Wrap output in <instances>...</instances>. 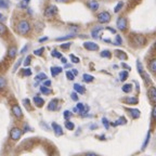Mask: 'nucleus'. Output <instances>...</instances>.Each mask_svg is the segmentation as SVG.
<instances>
[{"mask_svg":"<svg viewBox=\"0 0 156 156\" xmlns=\"http://www.w3.org/2000/svg\"><path fill=\"white\" fill-rule=\"evenodd\" d=\"M62 67H58V66H53V67H51V74L52 76H56L58 75L60 73H62Z\"/></svg>","mask_w":156,"mask_h":156,"instance_id":"obj_21","label":"nucleus"},{"mask_svg":"<svg viewBox=\"0 0 156 156\" xmlns=\"http://www.w3.org/2000/svg\"><path fill=\"white\" fill-rule=\"evenodd\" d=\"M21 63H22V58H20L19 61L16 62V64L14 65V68H13V72H15L17 69V67H19L20 65H21Z\"/></svg>","mask_w":156,"mask_h":156,"instance_id":"obj_46","label":"nucleus"},{"mask_svg":"<svg viewBox=\"0 0 156 156\" xmlns=\"http://www.w3.org/2000/svg\"><path fill=\"white\" fill-rule=\"evenodd\" d=\"M16 29L21 35H26V34H28L29 30H30V24H29L27 21H25V20L20 21L19 24H17Z\"/></svg>","mask_w":156,"mask_h":156,"instance_id":"obj_1","label":"nucleus"},{"mask_svg":"<svg viewBox=\"0 0 156 156\" xmlns=\"http://www.w3.org/2000/svg\"><path fill=\"white\" fill-rule=\"evenodd\" d=\"M56 13H58V8L53 5H50L44 9V14L46 17H53L54 15H56Z\"/></svg>","mask_w":156,"mask_h":156,"instance_id":"obj_3","label":"nucleus"},{"mask_svg":"<svg viewBox=\"0 0 156 156\" xmlns=\"http://www.w3.org/2000/svg\"><path fill=\"white\" fill-rule=\"evenodd\" d=\"M23 131L20 128H17V127H14V128H12L11 129V131H10V138L12 140H14V141H16V140H19L20 138H21V136H22Z\"/></svg>","mask_w":156,"mask_h":156,"instance_id":"obj_6","label":"nucleus"},{"mask_svg":"<svg viewBox=\"0 0 156 156\" xmlns=\"http://www.w3.org/2000/svg\"><path fill=\"white\" fill-rule=\"evenodd\" d=\"M61 61H62V63L66 64V58H61Z\"/></svg>","mask_w":156,"mask_h":156,"instance_id":"obj_59","label":"nucleus"},{"mask_svg":"<svg viewBox=\"0 0 156 156\" xmlns=\"http://www.w3.org/2000/svg\"><path fill=\"white\" fill-rule=\"evenodd\" d=\"M23 75L24 76H30L32 75V71H30L29 68H25V69H23Z\"/></svg>","mask_w":156,"mask_h":156,"instance_id":"obj_42","label":"nucleus"},{"mask_svg":"<svg viewBox=\"0 0 156 156\" xmlns=\"http://www.w3.org/2000/svg\"><path fill=\"white\" fill-rule=\"evenodd\" d=\"M86 156H98L97 154H94V153H87L86 154Z\"/></svg>","mask_w":156,"mask_h":156,"instance_id":"obj_57","label":"nucleus"},{"mask_svg":"<svg viewBox=\"0 0 156 156\" xmlns=\"http://www.w3.org/2000/svg\"><path fill=\"white\" fill-rule=\"evenodd\" d=\"M34 103H35V105H36V106L41 107V106H44V99H41L40 97H35L34 98Z\"/></svg>","mask_w":156,"mask_h":156,"instance_id":"obj_19","label":"nucleus"},{"mask_svg":"<svg viewBox=\"0 0 156 156\" xmlns=\"http://www.w3.org/2000/svg\"><path fill=\"white\" fill-rule=\"evenodd\" d=\"M130 1H132V2H136V1H140V0H130Z\"/></svg>","mask_w":156,"mask_h":156,"instance_id":"obj_61","label":"nucleus"},{"mask_svg":"<svg viewBox=\"0 0 156 156\" xmlns=\"http://www.w3.org/2000/svg\"><path fill=\"white\" fill-rule=\"evenodd\" d=\"M36 81H40V80H46L47 79V75L44 73H40V74H38V75L36 76Z\"/></svg>","mask_w":156,"mask_h":156,"instance_id":"obj_26","label":"nucleus"},{"mask_svg":"<svg viewBox=\"0 0 156 156\" xmlns=\"http://www.w3.org/2000/svg\"><path fill=\"white\" fill-rule=\"evenodd\" d=\"M5 86H7V80H5V78L2 77V76H0V90L3 89Z\"/></svg>","mask_w":156,"mask_h":156,"instance_id":"obj_29","label":"nucleus"},{"mask_svg":"<svg viewBox=\"0 0 156 156\" xmlns=\"http://www.w3.org/2000/svg\"><path fill=\"white\" fill-rule=\"evenodd\" d=\"M1 17H2V14H1V13H0V19H1Z\"/></svg>","mask_w":156,"mask_h":156,"instance_id":"obj_63","label":"nucleus"},{"mask_svg":"<svg viewBox=\"0 0 156 156\" xmlns=\"http://www.w3.org/2000/svg\"><path fill=\"white\" fill-rule=\"evenodd\" d=\"M71 60H72V62L73 63H79V58H77V56H75L74 54H71Z\"/></svg>","mask_w":156,"mask_h":156,"instance_id":"obj_40","label":"nucleus"},{"mask_svg":"<svg viewBox=\"0 0 156 156\" xmlns=\"http://www.w3.org/2000/svg\"><path fill=\"white\" fill-rule=\"evenodd\" d=\"M147 93H149L150 100L156 104V88L155 87H151L149 89V91H147Z\"/></svg>","mask_w":156,"mask_h":156,"instance_id":"obj_9","label":"nucleus"},{"mask_svg":"<svg viewBox=\"0 0 156 156\" xmlns=\"http://www.w3.org/2000/svg\"><path fill=\"white\" fill-rule=\"evenodd\" d=\"M65 127L67 128L68 130H73L74 128H75V125H74L73 122H68V120H66V122H65Z\"/></svg>","mask_w":156,"mask_h":156,"instance_id":"obj_32","label":"nucleus"},{"mask_svg":"<svg viewBox=\"0 0 156 156\" xmlns=\"http://www.w3.org/2000/svg\"><path fill=\"white\" fill-rule=\"evenodd\" d=\"M74 90L77 93H80V94H83V93L86 92L85 87H83V86L79 85V83H75V85H74Z\"/></svg>","mask_w":156,"mask_h":156,"instance_id":"obj_16","label":"nucleus"},{"mask_svg":"<svg viewBox=\"0 0 156 156\" xmlns=\"http://www.w3.org/2000/svg\"><path fill=\"white\" fill-rule=\"evenodd\" d=\"M154 49H155V51H156V42H155V44H154Z\"/></svg>","mask_w":156,"mask_h":156,"instance_id":"obj_62","label":"nucleus"},{"mask_svg":"<svg viewBox=\"0 0 156 156\" xmlns=\"http://www.w3.org/2000/svg\"><path fill=\"white\" fill-rule=\"evenodd\" d=\"M16 53H17V49L16 47H10L9 51H8V56H9L10 58H14L15 56H16Z\"/></svg>","mask_w":156,"mask_h":156,"instance_id":"obj_12","label":"nucleus"},{"mask_svg":"<svg viewBox=\"0 0 156 156\" xmlns=\"http://www.w3.org/2000/svg\"><path fill=\"white\" fill-rule=\"evenodd\" d=\"M66 77H67L68 80H74V78H75V75L73 74V72L67 71V72H66Z\"/></svg>","mask_w":156,"mask_h":156,"instance_id":"obj_34","label":"nucleus"},{"mask_svg":"<svg viewBox=\"0 0 156 156\" xmlns=\"http://www.w3.org/2000/svg\"><path fill=\"white\" fill-rule=\"evenodd\" d=\"M102 122H103V125H104V127L106 128V129L110 128V122H108V120H107L106 118H102Z\"/></svg>","mask_w":156,"mask_h":156,"instance_id":"obj_43","label":"nucleus"},{"mask_svg":"<svg viewBox=\"0 0 156 156\" xmlns=\"http://www.w3.org/2000/svg\"><path fill=\"white\" fill-rule=\"evenodd\" d=\"M71 97H72V99H73L74 101H77V100H78V97H77V94H76L75 92H73V93H72V94H71Z\"/></svg>","mask_w":156,"mask_h":156,"instance_id":"obj_49","label":"nucleus"},{"mask_svg":"<svg viewBox=\"0 0 156 156\" xmlns=\"http://www.w3.org/2000/svg\"><path fill=\"white\" fill-rule=\"evenodd\" d=\"M83 47H85V49L89 50V51H97V50H99V46L95 42L92 41H86L83 44Z\"/></svg>","mask_w":156,"mask_h":156,"instance_id":"obj_7","label":"nucleus"},{"mask_svg":"<svg viewBox=\"0 0 156 156\" xmlns=\"http://www.w3.org/2000/svg\"><path fill=\"white\" fill-rule=\"evenodd\" d=\"M27 49H28V46H25L24 48H23L22 50H21V53H22V54H23V53H25V52L27 51Z\"/></svg>","mask_w":156,"mask_h":156,"instance_id":"obj_52","label":"nucleus"},{"mask_svg":"<svg viewBox=\"0 0 156 156\" xmlns=\"http://www.w3.org/2000/svg\"><path fill=\"white\" fill-rule=\"evenodd\" d=\"M44 48L37 49V50H35V51H34V54H35V55H41V54L44 53Z\"/></svg>","mask_w":156,"mask_h":156,"instance_id":"obj_37","label":"nucleus"},{"mask_svg":"<svg viewBox=\"0 0 156 156\" xmlns=\"http://www.w3.org/2000/svg\"><path fill=\"white\" fill-rule=\"evenodd\" d=\"M56 2H67L68 0H55Z\"/></svg>","mask_w":156,"mask_h":156,"instance_id":"obj_58","label":"nucleus"},{"mask_svg":"<svg viewBox=\"0 0 156 156\" xmlns=\"http://www.w3.org/2000/svg\"><path fill=\"white\" fill-rule=\"evenodd\" d=\"M58 101L56 100V99H53V100L50 101L49 104H48V110L49 111H55L56 107H58Z\"/></svg>","mask_w":156,"mask_h":156,"instance_id":"obj_13","label":"nucleus"},{"mask_svg":"<svg viewBox=\"0 0 156 156\" xmlns=\"http://www.w3.org/2000/svg\"><path fill=\"white\" fill-rule=\"evenodd\" d=\"M12 113L16 118H22L23 117V113H22V111H21V107L16 104L12 106Z\"/></svg>","mask_w":156,"mask_h":156,"instance_id":"obj_8","label":"nucleus"},{"mask_svg":"<svg viewBox=\"0 0 156 156\" xmlns=\"http://www.w3.org/2000/svg\"><path fill=\"white\" fill-rule=\"evenodd\" d=\"M149 69L152 72V73H156V58H152L151 61L149 62V65H147Z\"/></svg>","mask_w":156,"mask_h":156,"instance_id":"obj_15","label":"nucleus"},{"mask_svg":"<svg viewBox=\"0 0 156 156\" xmlns=\"http://www.w3.org/2000/svg\"><path fill=\"white\" fill-rule=\"evenodd\" d=\"M71 42H66V44H61V48L62 49H64V50H67L68 48H69V47H71Z\"/></svg>","mask_w":156,"mask_h":156,"instance_id":"obj_45","label":"nucleus"},{"mask_svg":"<svg viewBox=\"0 0 156 156\" xmlns=\"http://www.w3.org/2000/svg\"><path fill=\"white\" fill-rule=\"evenodd\" d=\"M115 54H116L117 58H120V60H124V61L128 58V55H127L124 51H122V50H116V51H115Z\"/></svg>","mask_w":156,"mask_h":156,"instance_id":"obj_17","label":"nucleus"},{"mask_svg":"<svg viewBox=\"0 0 156 156\" xmlns=\"http://www.w3.org/2000/svg\"><path fill=\"white\" fill-rule=\"evenodd\" d=\"M10 5L9 0H0V9H8Z\"/></svg>","mask_w":156,"mask_h":156,"instance_id":"obj_22","label":"nucleus"},{"mask_svg":"<svg viewBox=\"0 0 156 156\" xmlns=\"http://www.w3.org/2000/svg\"><path fill=\"white\" fill-rule=\"evenodd\" d=\"M122 67H124V68H126V69H128V71H130V66H128V65H127V64L122 63Z\"/></svg>","mask_w":156,"mask_h":156,"instance_id":"obj_53","label":"nucleus"},{"mask_svg":"<svg viewBox=\"0 0 156 156\" xmlns=\"http://www.w3.org/2000/svg\"><path fill=\"white\" fill-rule=\"evenodd\" d=\"M125 103H127V104H138V99L134 97H129V98H126V99H124Z\"/></svg>","mask_w":156,"mask_h":156,"instance_id":"obj_18","label":"nucleus"},{"mask_svg":"<svg viewBox=\"0 0 156 156\" xmlns=\"http://www.w3.org/2000/svg\"><path fill=\"white\" fill-rule=\"evenodd\" d=\"M152 116H153V118L156 120V105H154L153 110H152Z\"/></svg>","mask_w":156,"mask_h":156,"instance_id":"obj_47","label":"nucleus"},{"mask_svg":"<svg viewBox=\"0 0 156 156\" xmlns=\"http://www.w3.org/2000/svg\"><path fill=\"white\" fill-rule=\"evenodd\" d=\"M128 111H129V113L131 114L132 118L133 119H136V118H139L140 117V111L138 110V108H128Z\"/></svg>","mask_w":156,"mask_h":156,"instance_id":"obj_14","label":"nucleus"},{"mask_svg":"<svg viewBox=\"0 0 156 156\" xmlns=\"http://www.w3.org/2000/svg\"><path fill=\"white\" fill-rule=\"evenodd\" d=\"M116 25H117V27H118V29H119V30L125 32V30L127 29V26H128L127 19H126V17H124V16H119L118 19H117Z\"/></svg>","mask_w":156,"mask_h":156,"instance_id":"obj_5","label":"nucleus"},{"mask_svg":"<svg viewBox=\"0 0 156 156\" xmlns=\"http://www.w3.org/2000/svg\"><path fill=\"white\" fill-rule=\"evenodd\" d=\"M24 128H25V129H24V131H28V130H32V129H30V128H29L28 126H27V125H25V126H24Z\"/></svg>","mask_w":156,"mask_h":156,"instance_id":"obj_56","label":"nucleus"},{"mask_svg":"<svg viewBox=\"0 0 156 156\" xmlns=\"http://www.w3.org/2000/svg\"><path fill=\"white\" fill-rule=\"evenodd\" d=\"M122 124H126V119H125L124 117H120V119H118L114 125H122Z\"/></svg>","mask_w":156,"mask_h":156,"instance_id":"obj_44","label":"nucleus"},{"mask_svg":"<svg viewBox=\"0 0 156 156\" xmlns=\"http://www.w3.org/2000/svg\"><path fill=\"white\" fill-rule=\"evenodd\" d=\"M74 35H67V36H63V37H58V38H56L55 40L56 41H63V40H67V39L69 38H73Z\"/></svg>","mask_w":156,"mask_h":156,"instance_id":"obj_30","label":"nucleus"},{"mask_svg":"<svg viewBox=\"0 0 156 156\" xmlns=\"http://www.w3.org/2000/svg\"><path fill=\"white\" fill-rule=\"evenodd\" d=\"M71 112L69 111H65L64 112V117H65V119H67V118H69V116H71Z\"/></svg>","mask_w":156,"mask_h":156,"instance_id":"obj_48","label":"nucleus"},{"mask_svg":"<svg viewBox=\"0 0 156 156\" xmlns=\"http://www.w3.org/2000/svg\"><path fill=\"white\" fill-rule=\"evenodd\" d=\"M131 40L133 41L134 44H136V46H139V47H143L144 44H146V38L143 36V35H140V34L132 35Z\"/></svg>","mask_w":156,"mask_h":156,"instance_id":"obj_2","label":"nucleus"},{"mask_svg":"<svg viewBox=\"0 0 156 156\" xmlns=\"http://www.w3.org/2000/svg\"><path fill=\"white\" fill-rule=\"evenodd\" d=\"M52 128L54 130V133L55 136H62L63 134V130H62V127L60 125H58L56 122H52Z\"/></svg>","mask_w":156,"mask_h":156,"instance_id":"obj_10","label":"nucleus"},{"mask_svg":"<svg viewBox=\"0 0 156 156\" xmlns=\"http://www.w3.org/2000/svg\"><path fill=\"white\" fill-rule=\"evenodd\" d=\"M40 91H41L44 94H50V93H51V90H50L48 87H46V86H41V87H40Z\"/></svg>","mask_w":156,"mask_h":156,"instance_id":"obj_28","label":"nucleus"},{"mask_svg":"<svg viewBox=\"0 0 156 156\" xmlns=\"http://www.w3.org/2000/svg\"><path fill=\"white\" fill-rule=\"evenodd\" d=\"M102 27H100V26H97V27H94V28L92 29V32H91V36L93 37V38H98L99 37V34H100V32L102 30Z\"/></svg>","mask_w":156,"mask_h":156,"instance_id":"obj_20","label":"nucleus"},{"mask_svg":"<svg viewBox=\"0 0 156 156\" xmlns=\"http://www.w3.org/2000/svg\"><path fill=\"white\" fill-rule=\"evenodd\" d=\"M83 81H86V83H91V81H93L94 78H93V76L89 75V74H83Z\"/></svg>","mask_w":156,"mask_h":156,"instance_id":"obj_24","label":"nucleus"},{"mask_svg":"<svg viewBox=\"0 0 156 156\" xmlns=\"http://www.w3.org/2000/svg\"><path fill=\"white\" fill-rule=\"evenodd\" d=\"M115 44H122V37L119 36V35H116V37H115V42H114Z\"/></svg>","mask_w":156,"mask_h":156,"instance_id":"obj_35","label":"nucleus"},{"mask_svg":"<svg viewBox=\"0 0 156 156\" xmlns=\"http://www.w3.org/2000/svg\"><path fill=\"white\" fill-rule=\"evenodd\" d=\"M24 105L26 107H28V108H30V107H29V100L28 99H27V100H24Z\"/></svg>","mask_w":156,"mask_h":156,"instance_id":"obj_51","label":"nucleus"},{"mask_svg":"<svg viewBox=\"0 0 156 156\" xmlns=\"http://www.w3.org/2000/svg\"><path fill=\"white\" fill-rule=\"evenodd\" d=\"M122 5H124V2H122V1H119V2L117 3V5H116V7H115V9H114V12H115V13L119 12L120 10H122Z\"/></svg>","mask_w":156,"mask_h":156,"instance_id":"obj_31","label":"nucleus"},{"mask_svg":"<svg viewBox=\"0 0 156 156\" xmlns=\"http://www.w3.org/2000/svg\"><path fill=\"white\" fill-rule=\"evenodd\" d=\"M7 33V27H5V24H1L0 23V35H3Z\"/></svg>","mask_w":156,"mask_h":156,"instance_id":"obj_36","label":"nucleus"},{"mask_svg":"<svg viewBox=\"0 0 156 156\" xmlns=\"http://www.w3.org/2000/svg\"><path fill=\"white\" fill-rule=\"evenodd\" d=\"M122 91L124 92H126V93H128V92H130V91L132 90V85L131 83H125L124 86H122Z\"/></svg>","mask_w":156,"mask_h":156,"instance_id":"obj_23","label":"nucleus"},{"mask_svg":"<svg viewBox=\"0 0 156 156\" xmlns=\"http://www.w3.org/2000/svg\"><path fill=\"white\" fill-rule=\"evenodd\" d=\"M87 5H88V8L90 10H92V11H97V10L99 9V3H98V1H95V0H89L87 2Z\"/></svg>","mask_w":156,"mask_h":156,"instance_id":"obj_11","label":"nucleus"},{"mask_svg":"<svg viewBox=\"0 0 156 156\" xmlns=\"http://www.w3.org/2000/svg\"><path fill=\"white\" fill-rule=\"evenodd\" d=\"M72 72H73V74H74V75H77V74H78L77 69H73V71H72Z\"/></svg>","mask_w":156,"mask_h":156,"instance_id":"obj_60","label":"nucleus"},{"mask_svg":"<svg viewBox=\"0 0 156 156\" xmlns=\"http://www.w3.org/2000/svg\"><path fill=\"white\" fill-rule=\"evenodd\" d=\"M100 55L102 56V58H111V56H112V53H111V51H108V50H104V51L101 52Z\"/></svg>","mask_w":156,"mask_h":156,"instance_id":"obj_27","label":"nucleus"},{"mask_svg":"<svg viewBox=\"0 0 156 156\" xmlns=\"http://www.w3.org/2000/svg\"><path fill=\"white\" fill-rule=\"evenodd\" d=\"M128 78V72L127 71H122L119 73V80L120 81H125Z\"/></svg>","mask_w":156,"mask_h":156,"instance_id":"obj_25","label":"nucleus"},{"mask_svg":"<svg viewBox=\"0 0 156 156\" xmlns=\"http://www.w3.org/2000/svg\"><path fill=\"white\" fill-rule=\"evenodd\" d=\"M98 21L100 23H102V24L108 23L111 21V14L107 11H103V12L98 14Z\"/></svg>","mask_w":156,"mask_h":156,"instance_id":"obj_4","label":"nucleus"},{"mask_svg":"<svg viewBox=\"0 0 156 156\" xmlns=\"http://www.w3.org/2000/svg\"><path fill=\"white\" fill-rule=\"evenodd\" d=\"M150 138H151V133L150 132H147V136H146V140L144 141V143H143V147L142 149H144V147H146V145H147V143H149V141H150Z\"/></svg>","mask_w":156,"mask_h":156,"instance_id":"obj_39","label":"nucleus"},{"mask_svg":"<svg viewBox=\"0 0 156 156\" xmlns=\"http://www.w3.org/2000/svg\"><path fill=\"white\" fill-rule=\"evenodd\" d=\"M44 86H46V87H50V86H51V81H50V80H46L44 83Z\"/></svg>","mask_w":156,"mask_h":156,"instance_id":"obj_50","label":"nucleus"},{"mask_svg":"<svg viewBox=\"0 0 156 156\" xmlns=\"http://www.w3.org/2000/svg\"><path fill=\"white\" fill-rule=\"evenodd\" d=\"M52 56H54V58H62V54L60 53L58 51H56V50H53L52 51Z\"/></svg>","mask_w":156,"mask_h":156,"instance_id":"obj_38","label":"nucleus"},{"mask_svg":"<svg viewBox=\"0 0 156 156\" xmlns=\"http://www.w3.org/2000/svg\"><path fill=\"white\" fill-rule=\"evenodd\" d=\"M106 29H108V30H110V32H112L113 34H115V33H116V30H115V29H113V28H111V27H106Z\"/></svg>","mask_w":156,"mask_h":156,"instance_id":"obj_55","label":"nucleus"},{"mask_svg":"<svg viewBox=\"0 0 156 156\" xmlns=\"http://www.w3.org/2000/svg\"><path fill=\"white\" fill-rule=\"evenodd\" d=\"M30 61H32V56L28 55L26 58H25V61H24V66H28L29 64H30Z\"/></svg>","mask_w":156,"mask_h":156,"instance_id":"obj_41","label":"nucleus"},{"mask_svg":"<svg viewBox=\"0 0 156 156\" xmlns=\"http://www.w3.org/2000/svg\"><path fill=\"white\" fill-rule=\"evenodd\" d=\"M46 40H48V37H44V38H40V39H39V42H44V41H46Z\"/></svg>","mask_w":156,"mask_h":156,"instance_id":"obj_54","label":"nucleus"},{"mask_svg":"<svg viewBox=\"0 0 156 156\" xmlns=\"http://www.w3.org/2000/svg\"><path fill=\"white\" fill-rule=\"evenodd\" d=\"M136 67H138V72H139L140 75L143 74V66H142L141 62L140 61H136Z\"/></svg>","mask_w":156,"mask_h":156,"instance_id":"obj_33","label":"nucleus"}]
</instances>
